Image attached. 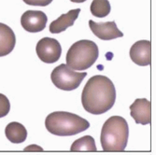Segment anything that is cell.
<instances>
[{
    "instance_id": "d6986e66",
    "label": "cell",
    "mask_w": 156,
    "mask_h": 155,
    "mask_svg": "<svg viewBox=\"0 0 156 155\" xmlns=\"http://www.w3.org/2000/svg\"><path fill=\"white\" fill-rule=\"evenodd\" d=\"M70 1L74 3H83L85 1H87V0H70Z\"/></svg>"
},
{
    "instance_id": "ac0fdd59",
    "label": "cell",
    "mask_w": 156,
    "mask_h": 155,
    "mask_svg": "<svg viewBox=\"0 0 156 155\" xmlns=\"http://www.w3.org/2000/svg\"><path fill=\"white\" fill-rule=\"evenodd\" d=\"M33 150L43 151L42 148H40L39 146H37V145H30V146L26 147V149H24V151H33Z\"/></svg>"
},
{
    "instance_id": "e0dca14e",
    "label": "cell",
    "mask_w": 156,
    "mask_h": 155,
    "mask_svg": "<svg viewBox=\"0 0 156 155\" xmlns=\"http://www.w3.org/2000/svg\"><path fill=\"white\" fill-rule=\"evenodd\" d=\"M23 1L28 6L46 7L52 2V0H23Z\"/></svg>"
},
{
    "instance_id": "ba28073f",
    "label": "cell",
    "mask_w": 156,
    "mask_h": 155,
    "mask_svg": "<svg viewBox=\"0 0 156 155\" xmlns=\"http://www.w3.org/2000/svg\"><path fill=\"white\" fill-rule=\"evenodd\" d=\"M89 26L94 35L102 40H110L123 37L122 32L119 30L114 21L96 23L93 20H90Z\"/></svg>"
},
{
    "instance_id": "3957f363",
    "label": "cell",
    "mask_w": 156,
    "mask_h": 155,
    "mask_svg": "<svg viewBox=\"0 0 156 155\" xmlns=\"http://www.w3.org/2000/svg\"><path fill=\"white\" fill-rule=\"evenodd\" d=\"M129 127L126 120L121 116L108 119L101 130L100 141L104 151H123L127 146Z\"/></svg>"
},
{
    "instance_id": "4fadbf2b",
    "label": "cell",
    "mask_w": 156,
    "mask_h": 155,
    "mask_svg": "<svg viewBox=\"0 0 156 155\" xmlns=\"http://www.w3.org/2000/svg\"><path fill=\"white\" fill-rule=\"evenodd\" d=\"M6 137L14 144L24 142L27 138V130L24 126L17 122H9L5 128Z\"/></svg>"
},
{
    "instance_id": "30bf717a",
    "label": "cell",
    "mask_w": 156,
    "mask_h": 155,
    "mask_svg": "<svg viewBox=\"0 0 156 155\" xmlns=\"http://www.w3.org/2000/svg\"><path fill=\"white\" fill-rule=\"evenodd\" d=\"M130 114L137 124L147 125L151 122V103L146 98H137L130 106Z\"/></svg>"
},
{
    "instance_id": "5b68a950",
    "label": "cell",
    "mask_w": 156,
    "mask_h": 155,
    "mask_svg": "<svg viewBox=\"0 0 156 155\" xmlns=\"http://www.w3.org/2000/svg\"><path fill=\"white\" fill-rule=\"evenodd\" d=\"M87 76L85 72H76L67 65L61 64L56 66L51 74L52 83L60 90L72 91L77 89L83 79Z\"/></svg>"
},
{
    "instance_id": "7a4b0ae2",
    "label": "cell",
    "mask_w": 156,
    "mask_h": 155,
    "mask_svg": "<svg viewBox=\"0 0 156 155\" xmlns=\"http://www.w3.org/2000/svg\"><path fill=\"white\" fill-rule=\"evenodd\" d=\"M48 132L59 136H75L90 127L87 120L77 114L66 111H55L49 114L45 120Z\"/></svg>"
},
{
    "instance_id": "5bb4252c",
    "label": "cell",
    "mask_w": 156,
    "mask_h": 155,
    "mask_svg": "<svg viewBox=\"0 0 156 155\" xmlns=\"http://www.w3.org/2000/svg\"><path fill=\"white\" fill-rule=\"evenodd\" d=\"M71 151H96L94 138L91 136H82L73 142L70 148Z\"/></svg>"
},
{
    "instance_id": "6da1fadb",
    "label": "cell",
    "mask_w": 156,
    "mask_h": 155,
    "mask_svg": "<svg viewBox=\"0 0 156 155\" xmlns=\"http://www.w3.org/2000/svg\"><path fill=\"white\" fill-rule=\"evenodd\" d=\"M116 89L106 76L95 75L89 79L81 93L82 107L87 112L100 115L108 112L115 104Z\"/></svg>"
},
{
    "instance_id": "7c38bea8",
    "label": "cell",
    "mask_w": 156,
    "mask_h": 155,
    "mask_svg": "<svg viewBox=\"0 0 156 155\" xmlns=\"http://www.w3.org/2000/svg\"><path fill=\"white\" fill-rule=\"evenodd\" d=\"M16 44V37L12 29L0 23V57L9 54Z\"/></svg>"
},
{
    "instance_id": "8fae6325",
    "label": "cell",
    "mask_w": 156,
    "mask_h": 155,
    "mask_svg": "<svg viewBox=\"0 0 156 155\" xmlns=\"http://www.w3.org/2000/svg\"><path fill=\"white\" fill-rule=\"evenodd\" d=\"M80 9H71L67 13H64L62 15L51 23L49 30L51 34H59L66 30L68 27L72 26L75 21L78 19Z\"/></svg>"
},
{
    "instance_id": "9c48e42d",
    "label": "cell",
    "mask_w": 156,
    "mask_h": 155,
    "mask_svg": "<svg viewBox=\"0 0 156 155\" xmlns=\"http://www.w3.org/2000/svg\"><path fill=\"white\" fill-rule=\"evenodd\" d=\"M130 58L137 65L147 66L151 63V43L149 40H139L130 49Z\"/></svg>"
},
{
    "instance_id": "52a82bcc",
    "label": "cell",
    "mask_w": 156,
    "mask_h": 155,
    "mask_svg": "<svg viewBox=\"0 0 156 155\" xmlns=\"http://www.w3.org/2000/svg\"><path fill=\"white\" fill-rule=\"evenodd\" d=\"M47 22V15L40 10H27L21 17V24L23 28L30 33H37L44 30Z\"/></svg>"
},
{
    "instance_id": "8992f818",
    "label": "cell",
    "mask_w": 156,
    "mask_h": 155,
    "mask_svg": "<svg viewBox=\"0 0 156 155\" xmlns=\"http://www.w3.org/2000/svg\"><path fill=\"white\" fill-rule=\"evenodd\" d=\"M36 51L38 58L46 64L57 62L62 54V47L59 41L51 37L41 38L36 46Z\"/></svg>"
},
{
    "instance_id": "2e32d148",
    "label": "cell",
    "mask_w": 156,
    "mask_h": 155,
    "mask_svg": "<svg viewBox=\"0 0 156 155\" xmlns=\"http://www.w3.org/2000/svg\"><path fill=\"white\" fill-rule=\"evenodd\" d=\"M10 110V103L8 97L0 93V118H3L9 114Z\"/></svg>"
},
{
    "instance_id": "277c9868",
    "label": "cell",
    "mask_w": 156,
    "mask_h": 155,
    "mask_svg": "<svg viewBox=\"0 0 156 155\" xmlns=\"http://www.w3.org/2000/svg\"><path fill=\"white\" fill-rule=\"evenodd\" d=\"M97 45L92 40L77 41L69 48L66 53V65L72 69L82 71L91 67L98 58Z\"/></svg>"
},
{
    "instance_id": "9a60e30c",
    "label": "cell",
    "mask_w": 156,
    "mask_h": 155,
    "mask_svg": "<svg viewBox=\"0 0 156 155\" xmlns=\"http://www.w3.org/2000/svg\"><path fill=\"white\" fill-rule=\"evenodd\" d=\"M91 13L97 18H104L110 13L111 7L108 0H93L90 6Z\"/></svg>"
}]
</instances>
